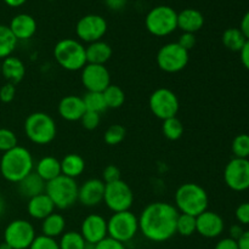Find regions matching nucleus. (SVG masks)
<instances>
[{
	"instance_id": "obj_2",
	"label": "nucleus",
	"mask_w": 249,
	"mask_h": 249,
	"mask_svg": "<svg viewBox=\"0 0 249 249\" xmlns=\"http://www.w3.org/2000/svg\"><path fill=\"white\" fill-rule=\"evenodd\" d=\"M34 160L26 147L17 145L12 150L4 152L0 160V173L5 180L18 184L27 175L34 172Z\"/></svg>"
},
{
	"instance_id": "obj_47",
	"label": "nucleus",
	"mask_w": 249,
	"mask_h": 249,
	"mask_svg": "<svg viewBox=\"0 0 249 249\" xmlns=\"http://www.w3.org/2000/svg\"><path fill=\"white\" fill-rule=\"evenodd\" d=\"M126 2H128V0H105V4L112 11H121L125 7Z\"/></svg>"
},
{
	"instance_id": "obj_24",
	"label": "nucleus",
	"mask_w": 249,
	"mask_h": 249,
	"mask_svg": "<svg viewBox=\"0 0 249 249\" xmlns=\"http://www.w3.org/2000/svg\"><path fill=\"white\" fill-rule=\"evenodd\" d=\"M87 63L105 66L112 57V48L106 41H95L85 48Z\"/></svg>"
},
{
	"instance_id": "obj_45",
	"label": "nucleus",
	"mask_w": 249,
	"mask_h": 249,
	"mask_svg": "<svg viewBox=\"0 0 249 249\" xmlns=\"http://www.w3.org/2000/svg\"><path fill=\"white\" fill-rule=\"evenodd\" d=\"M94 249H126L123 243L118 242V241L113 240L111 237H106L102 240L101 242L97 243Z\"/></svg>"
},
{
	"instance_id": "obj_42",
	"label": "nucleus",
	"mask_w": 249,
	"mask_h": 249,
	"mask_svg": "<svg viewBox=\"0 0 249 249\" xmlns=\"http://www.w3.org/2000/svg\"><path fill=\"white\" fill-rule=\"evenodd\" d=\"M16 96V85L6 83L0 88V101L4 104H10Z\"/></svg>"
},
{
	"instance_id": "obj_4",
	"label": "nucleus",
	"mask_w": 249,
	"mask_h": 249,
	"mask_svg": "<svg viewBox=\"0 0 249 249\" xmlns=\"http://www.w3.org/2000/svg\"><path fill=\"white\" fill-rule=\"evenodd\" d=\"M53 57L56 62L66 71H82L87 65L85 46L79 40L66 38L57 41L53 48Z\"/></svg>"
},
{
	"instance_id": "obj_30",
	"label": "nucleus",
	"mask_w": 249,
	"mask_h": 249,
	"mask_svg": "<svg viewBox=\"0 0 249 249\" xmlns=\"http://www.w3.org/2000/svg\"><path fill=\"white\" fill-rule=\"evenodd\" d=\"M17 43L18 40L15 38L9 26L0 24V60L11 56L16 49Z\"/></svg>"
},
{
	"instance_id": "obj_12",
	"label": "nucleus",
	"mask_w": 249,
	"mask_h": 249,
	"mask_svg": "<svg viewBox=\"0 0 249 249\" xmlns=\"http://www.w3.org/2000/svg\"><path fill=\"white\" fill-rule=\"evenodd\" d=\"M36 230L29 221L17 219L11 221L4 231V242L12 249H28L36 238Z\"/></svg>"
},
{
	"instance_id": "obj_5",
	"label": "nucleus",
	"mask_w": 249,
	"mask_h": 249,
	"mask_svg": "<svg viewBox=\"0 0 249 249\" xmlns=\"http://www.w3.org/2000/svg\"><path fill=\"white\" fill-rule=\"evenodd\" d=\"M24 133L32 142L43 146L53 142L57 134V128L50 114L45 112H34L26 118Z\"/></svg>"
},
{
	"instance_id": "obj_56",
	"label": "nucleus",
	"mask_w": 249,
	"mask_h": 249,
	"mask_svg": "<svg viewBox=\"0 0 249 249\" xmlns=\"http://www.w3.org/2000/svg\"><path fill=\"white\" fill-rule=\"evenodd\" d=\"M48 1H55V0H48Z\"/></svg>"
},
{
	"instance_id": "obj_23",
	"label": "nucleus",
	"mask_w": 249,
	"mask_h": 249,
	"mask_svg": "<svg viewBox=\"0 0 249 249\" xmlns=\"http://www.w3.org/2000/svg\"><path fill=\"white\" fill-rule=\"evenodd\" d=\"M1 75L7 83L16 85L23 80L26 75V66L16 56H9L1 61Z\"/></svg>"
},
{
	"instance_id": "obj_9",
	"label": "nucleus",
	"mask_w": 249,
	"mask_h": 249,
	"mask_svg": "<svg viewBox=\"0 0 249 249\" xmlns=\"http://www.w3.org/2000/svg\"><path fill=\"white\" fill-rule=\"evenodd\" d=\"M148 106L153 116L164 121L177 117L180 108V102L173 90L168 88H158L151 94L148 99Z\"/></svg>"
},
{
	"instance_id": "obj_16",
	"label": "nucleus",
	"mask_w": 249,
	"mask_h": 249,
	"mask_svg": "<svg viewBox=\"0 0 249 249\" xmlns=\"http://www.w3.org/2000/svg\"><path fill=\"white\" fill-rule=\"evenodd\" d=\"M80 235L88 245L96 246L102 240L108 237L107 220L100 214H90L83 220L80 226Z\"/></svg>"
},
{
	"instance_id": "obj_54",
	"label": "nucleus",
	"mask_w": 249,
	"mask_h": 249,
	"mask_svg": "<svg viewBox=\"0 0 249 249\" xmlns=\"http://www.w3.org/2000/svg\"><path fill=\"white\" fill-rule=\"evenodd\" d=\"M0 249H12V248L10 247L6 242H2V243H0Z\"/></svg>"
},
{
	"instance_id": "obj_43",
	"label": "nucleus",
	"mask_w": 249,
	"mask_h": 249,
	"mask_svg": "<svg viewBox=\"0 0 249 249\" xmlns=\"http://www.w3.org/2000/svg\"><path fill=\"white\" fill-rule=\"evenodd\" d=\"M236 219L241 225H249V202H243L236 208Z\"/></svg>"
},
{
	"instance_id": "obj_21",
	"label": "nucleus",
	"mask_w": 249,
	"mask_h": 249,
	"mask_svg": "<svg viewBox=\"0 0 249 249\" xmlns=\"http://www.w3.org/2000/svg\"><path fill=\"white\" fill-rule=\"evenodd\" d=\"M204 24V16L197 9H185L178 12V28L182 33H196Z\"/></svg>"
},
{
	"instance_id": "obj_7",
	"label": "nucleus",
	"mask_w": 249,
	"mask_h": 249,
	"mask_svg": "<svg viewBox=\"0 0 249 249\" xmlns=\"http://www.w3.org/2000/svg\"><path fill=\"white\" fill-rule=\"evenodd\" d=\"M146 29L155 36H167L178 29V12L167 5H160L148 11Z\"/></svg>"
},
{
	"instance_id": "obj_18",
	"label": "nucleus",
	"mask_w": 249,
	"mask_h": 249,
	"mask_svg": "<svg viewBox=\"0 0 249 249\" xmlns=\"http://www.w3.org/2000/svg\"><path fill=\"white\" fill-rule=\"evenodd\" d=\"M105 184L101 179H89L78 189V202L85 207H96L104 202Z\"/></svg>"
},
{
	"instance_id": "obj_29",
	"label": "nucleus",
	"mask_w": 249,
	"mask_h": 249,
	"mask_svg": "<svg viewBox=\"0 0 249 249\" xmlns=\"http://www.w3.org/2000/svg\"><path fill=\"white\" fill-rule=\"evenodd\" d=\"M221 40H223L224 46L228 50L233 51V53H240L245 46L247 39L243 36L240 28H228L223 33Z\"/></svg>"
},
{
	"instance_id": "obj_38",
	"label": "nucleus",
	"mask_w": 249,
	"mask_h": 249,
	"mask_svg": "<svg viewBox=\"0 0 249 249\" xmlns=\"http://www.w3.org/2000/svg\"><path fill=\"white\" fill-rule=\"evenodd\" d=\"M18 145L16 134L7 128H0V151L7 152Z\"/></svg>"
},
{
	"instance_id": "obj_50",
	"label": "nucleus",
	"mask_w": 249,
	"mask_h": 249,
	"mask_svg": "<svg viewBox=\"0 0 249 249\" xmlns=\"http://www.w3.org/2000/svg\"><path fill=\"white\" fill-rule=\"evenodd\" d=\"M240 29L243 33V36H246V39L249 40V11L246 12L245 16H243L242 19H241Z\"/></svg>"
},
{
	"instance_id": "obj_55",
	"label": "nucleus",
	"mask_w": 249,
	"mask_h": 249,
	"mask_svg": "<svg viewBox=\"0 0 249 249\" xmlns=\"http://www.w3.org/2000/svg\"><path fill=\"white\" fill-rule=\"evenodd\" d=\"M0 75H1V61H0Z\"/></svg>"
},
{
	"instance_id": "obj_14",
	"label": "nucleus",
	"mask_w": 249,
	"mask_h": 249,
	"mask_svg": "<svg viewBox=\"0 0 249 249\" xmlns=\"http://www.w3.org/2000/svg\"><path fill=\"white\" fill-rule=\"evenodd\" d=\"M224 180L229 189L242 192L249 189V160L232 158L224 170Z\"/></svg>"
},
{
	"instance_id": "obj_11",
	"label": "nucleus",
	"mask_w": 249,
	"mask_h": 249,
	"mask_svg": "<svg viewBox=\"0 0 249 249\" xmlns=\"http://www.w3.org/2000/svg\"><path fill=\"white\" fill-rule=\"evenodd\" d=\"M190 60V53L178 43H168L157 53V65L165 73H178L184 70Z\"/></svg>"
},
{
	"instance_id": "obj_15",
	"label": "nucleus",
	"mask_w": 249,
	"mask_h": 249,
	"mask_svg": "<svg viewBox=\"0 0 249 249\" xmlns=\"http://www.w3.org/2000/svg\"><path fill=\"white\" fill-rule=\"evenodd\" d=\"M80 79L87 91L104 92L111 85V74L102 65L87 63L82 70Z\"/></svg>"
},
{
	"instance_id": "obj_28",
	"label": "nucleus",
	"mask_w": 249,
	"mask_h": 249,
	"mask_svg": "<svg viewBox=\"0 0 249 249\" xmlns=\"http://www.w3.org/2000/svg\"><path fill=\"white\" fill-rule=\"evenodd\" d=\"M85 170V160L82 156L70 153L61 160V173L65 177L74 179L80 177Z\"/></svg>"
},
{
	"instance_id": "obj_25",
	"label": "nucleus",
	"mask_w": 249,
	"mask_h": 249,
	"mask_svg": "<svg viewBox=\"0 0 249 249\" xmlns=\"http://www.w3.org/2000/svg\"><path fill=\"white\" fill-rule=\"evenodd\" d=\"M34 172L45 182L51 181V180L62 175V173H61V160H58L56 157H53V156H46V157L40 158L36 164Z\"/></svg>"
},
{
	"instance_id": "obj_33",
	"label": "nucleus",
	"mask_w": 249,
	"mask_h": 249,
	"mask_svg": "<svg viewBox=\"0 0 249 249\" xmlns=\"http://www.w3.org/2000/svg\"><path fill=\"white\" fill-rule=\"evenodd\" d=\"M83 102L85 105V109L90 112H95V113L101 114L107 108L106 102H105L104 95L102 92H94V91H87V94L82 97Z\"/></svg>"
},
{
	"instance_id": "obj_35",
	"label": "nucleus",
	"mask_w": 249,
	"mask_h": 249,
	"mask_svg": "<svg viewBox=\"0 0 249 249\" xmlns=\"http://www.w3.org/2000/svg\"><path fill=\"white\" fill-rule=\"evenodd\" d=\"M196 232V216L179 213L177 220V233L189 237Z\"/></svg>"
},
{
	"instance_id": "obj_48",
	"label": "nucleus",
	"mask_w": 249,
	"mask_h": 249,
	"mask_svg": "<svg viewBox=\"0 0 249 249\" xmlns=\"http://www.w3.org/2000/svg\"><path fill=\"white\" fill-rule=\"evenodd\" d=\"M240 57L243 67L249 71V40L246 41L245 46H243L242 50L240 51Z\"/></svg>"
},
{
	"instance_id": "obj_32",
	"label": "nucleus",
	"mask_w": 249,
	"mask_h": 249,
	"mask_svg": "<svg viewBox=\"0 0 249 249\" xmlns=\"http://www.w3.org/2000/svg\"><path fill=\"white\" fill-rule=\"evenodd\" d=\"M162 131L163 135L168 140L177 141L184 134V125H182V122L178 117H173V118H168L163 121Z\"/></svg>"
},
{
	"instance_id": "obj_26",
	"label": "nucleus",
	"mask_w": 249,
	"mask_h": 249,
	"mask_svg": "<svg viewBox=\"0 0 249 249\" xmlns=\"http://www.w3.org/2000/svg\"><path fill=\"white\" fill-rule=\"evenodd\" d=\"M17 185H18L19 194L23 197H27L28 199L40 194H44L46 187V182L36 172H32L31 174L27 175Z\"/></svg>"
},
{
	"instance_id": "obj_46",
	"label": "nucleus",
	"mask_w": 249,
	"mask_h": 249,
	"mask_svg": "<svg viewBox=\"0 0 249 249\" xmlns=\"http://www.w3.org/2000/svg\"><path fill=\"white\" fill-rule=\"evenodd\" d=\"M214 249H238L237 241L232 240L230 237L223 238V240L219 241L215 245V248Z\"/></svg>"
},
{
	"instance_id": "obj_6",
	"label": "nucleus",
	"mask_w": 249,
	"mask_h": 249,
	"mask_svg": "<svg viewBox=\"0 0 249 249\" xmlns=\"http://www.w3.org/2000/svg\"><path fill=\"white\" fill-rule=\"evenodd\" d=\"M78 184L74 179L60 175L56 179L46 182L45 194L50 197L55 208L68 209L78 202Z\"/></svg>"
},
{
	"instance_id": "obj_36",
	"label": "nucleus",
	"mask_w": 249,
	"mask_h": 249,
	"mask_svg": "<svg viewBox=\"0 0 249 249\" xmlns=\"http://www.w3.org/2000/svg\"><path fill=\"white\" fill-rule=\"evenodd\" d=\"M125 128L121 124H114V125H111L105 131L104 140L108 146H116L119 145L125 139Z\"/></svg>"
},
{
	"instance_id": "obj_44",
	"label": "nucleus",
	"mask_w": 249,
	"mask_h": 249,
	"mask_svg": "<svg viewBox=\"0 0 249 249\" xmlns=\"http://www.w3.org/2000/svg\"><path fill=\"white\" fill-rule=\"evenodd\" d=\"M196 36L194 33H182L181 36H179V40L177 41L182 49H185L186 51L192 50V49L196 46Z\"/></svg>"
},
{
	"instance_id": "obj_52",
	"label": "nucleus",
	"mask_w": 249,
	"mask_h": 249,
	"mask_svg": "<svg viewBox=\"0 0 249 249\" xmlns=\"http://www.w3.org/2000/svg\"><path fill=\"white\" fill-rule=\"evenodd\" d=\"M4 2L10 7H19L26 4L27 0H4Z\"/></svg>"
},
{
	"instance_id": "obj_37",
	"label": "nucleus",
	"mask_w": 249,
	"mask_h": 249,
	"mask_svg": "<svg viewBox=\"0 0 249 249\" xmlns=\"http://www.w3.org/2000/svg\"><path fill=\"white\" fill-rule=\"evenodd\" d=\"M231 150L236 158H248L249 157V135L248 134H240L236 136L231 143Z\"/></svg>"
},
{
	"instance_id": "obj_13",
	"label": "nucleus",
	"mask_w": 249,
	"mask_h": 249,
	"mask_svg": "<svg viewBox=\"0 0 249 249\" xmlns=\"http://www.w3.org/2000/svg\"><path fill=\"white\" fill-rule=\"evenodd\" d=\"M107 32V21L96 14L83 16L75 24V33L83 43L91 44L104 38Z\"/></svg>"
},
{
	"instance_id": "obj_39",
	"label": "nucleus",
	"mask_w": 249,
	"mask_h": 249,
	"mask_svg": "<svg viewBox=\"0 0 249 249\" xmlns=\"http://www.w3.org/2000/svg\"><path fill=\"white\" fill-rule=\"evenodd\" d=\"M28 249H60V246H58V242L56 241V238L39 235L36 236V238H34L31 247Z\"/></svg>"
},
{
	"instance_id": "obj_8",
	"label": "nucleus",
	"mask_w": 249,
	"mask_h": 249,
	"mask_svg": "<svg viewBox=\"0 0 249 249\" xmlns=\"http://www.w3.org/2000/svg\"><path fill=\"white\" fill-rule=\"evenodd\" d=\"M139 218L130 211L113 213L107 220L108 237L125 245L130 242L139 232Z\"/></svg>"
},
{
	"instance_id": "obj_51",
	"label": "nucleus",
	"mask_w": 249,
	"mask_h": 249,
	"mask_svg": "<svg viewBox=\"0 0 249 249\" xmlns=\"http://www.w3.org/2000/svg\"><path fill=\"white\" fill-rule=\"evenodd\" d=\"M237 245L238 249H249V230L243 232L240 240L237 241Z\"/></svg>"
},
{
	"instance_id": "obj_27",
	"label": "nucleus",
	"mask_w": 249,
	"mask_h": 249,
	"mask_svg": "<svg viewBox=\"0 0 249 249\" xmlns=\"http://www.w3.org/2000/svg\"><path fill=\"white\" fill-rule=\"evenodd\" d=\"M65 230L66 219L61 214L53 212L44 220H41V235L51 238L61 237L65 233Z\"/></svg>"
},
{
	"instance_id": "obj_10",
	"label": "nucleus",
	"mask_w": 249,
	"mask_h": 249,
	"mask_svg": "<svg viewBox=\"0 0 249 249\" xmlns=\"http://www.w3.org/2000/svg\"><path fill=\"white\" fill-rule=\"evenodd\" d=\"M104 203L113 213L129 211L134 203V194L131 187L123 180L106 184Z\"/></svg>"
},
{
	"instance_id": "obj_3",
	"label": "nucleus",
	"mask_w": 249,
	"mask_h": 249,
	"mask_svg": "<svg viewBox=\"0 0 249 249\" xmlns=\"http://www.w3.org/2000/svg\"><path fill=\"white\" fill-rule=\"evenodd\" d=\"M208 194L196 182L182 184L175 192V207L179 213L198 216L208 211Z\"/></svg>"
},
{
	"instance_id": "obj_53",
	"label": "nucleus",
	"mask_w": 249,
	"mask_h": 249,
	"mask_svg": "<svg viewBox=\"0 0 249 249\" xmlns=\"http://www.w3.org/2000/svg\"><path fill=\"white\" fill-rule=\"evenodd\" d=\"M4 212H5V201L4 198H2L1 195H0V216L4 214Z\"/></svg>"
},
{
	"instance_id": "obj_19",
	"label": "nucleus",
	"mask_w": 249,
	"mask_h": 249,
	"mask_svg": "<svg viewBox=\"0 0 249 249\" xmlns=\"http://www.w3.org/2000/svg\"><path fill=\"white\" fill-rule=\"evenodd\" d=\"M58 114L61 118L67 122L80 121L83 114L87 112L83 99L75 95H68L61 99L57 107Z\"/></svg>"
},
{
	"instance_id": "obj_1",
	"label": "nucleus",
	"mask_w": 249,
	"mask_h": 249,
	"mask_svg": "<svg viewBox=\"0 0 249 249\" xmlns=\"http://www.w3.org/2000/svg\"><path fill=\"white\" fill-rule=\"evenodd\" d=\"M179 211L167 202H153L146 206L139 216V230L151 242L160 243L177 233Z\"/></svg>"
},
{
	"instance_id": "obj_20",
	"label": "nucleus",
	"mask_w": 249,
	"mask_h": 249,
	"mask_svg": "<svg viewBox=\"0 0 249 249\" xmlns=\"http://www.w3.org/2000/svg\"><path fill=\"white\" fill-rule=\"evenodd\" d=\"M12 34L17 40H28L36 33V21L28 14H18L9 24Z\"/></svg>"
},
{
	"instance_id": "obj_41",
	"label": "nucleus",
	"mask_w": 249,
	"mask_h": 249,
	"mask_svg": "<svg viewBox=\"0 0 249 249\" xmlns=\"http://www.w3.org/2000/svg\"><path fill=\"white\" fill-rule=\"evenodd\" d=\"M102 181L105 184H111V182H116L121 179V170L118 169V167L113 164L107 165L106 168L102 172Z\"/></svg>"
},
{
	"instance_id": "obj_22",
	"label": "nucleus",
	"mask_w": 249,
	"mask_h": 249,
	"mask_svg": "<svg viewBox=\"0 0 249 249\" xmlns=\"http://www.w3.org/2000/svg\"><path fill=\"white\" fill-rule=\"evenodd\" d=\"M27 212L33 219L44 220L46 216H49L55 212V206H53L50 197L44 192V194H40L28 199Z\"/></svg>"
},
{
	"instance_id": "obj_40",
	"label": "nucleus",
	"mask_w": 249,
	"mask_h": 249,
	"mask_svg": "<svg viewBox=\"0 0 249 249\" xmlns=\"http://www.w3.org/2000/svg\"><path fill=\"white\" fill-rule=\"evenodd\" d=\"M80 122H82V125L84 129H87V130H95V129L100 125V122H101V114L95 113V112L87 111L84 114H83Z\"/></svg>"
},
{
	"instance_id": "obj_17",
	"label": "nucleus",
	"mask_w": 249,
	"mask_h": 249,
	"mask_svg": "<svg viewBox=\"0 0 249 249\" xmlns=\"http://www.w3.org/2000/svg\"><path fill=\"white\" fill-rule=\"evenodd\" d=\"M224 229H225V223L215 212L206 211L196 216V232H198L202 237H219L223 233Z\"/></svg>"
},
{
	"instance_id": "obj_49",
	"label": "nucleus",
	"mask_w": 249,
	"mask_h": 249,
	"mask_svg": "<svg viewBox=\"0 0 249 249\" xmlns=\"http://www.w3.org/2000/svg\"><path fill=\"white\" fill-rule=\"evenodd\" d=\"M243 232H245V230H243L242 225H241V224H235V225L231 226L230 230H229V233H230L229 237L232 238V240L235 241H238L241 238V236L243 235Z\"/></svg>"
},
{
	"instance_id": "obj_34",
	"label": "nucleus",
	"mask_w": 249,
	"mask_h": 249,
	"mask_svg": "<svg viewBox=\"0 0 249 249\" xmlns=\"http://www.w3.org/2000/svg\"><path fill=\"white\" fill-rule=\"evenodd\" d=\"M60 249H87L88 243L77 231H67L58 241Z\"/></svg>"
},
{
	"instance_id": "obj_31",
	"label": "nucleus",
	"mask_w": 249,
	"mask_h": 249,
	"mask_svg": "<svg viewBox=\"0 0 249 249\" xmlns=\"http://www.w3.org/2000/svg\"><path fill=\"white\" fill-rule=\"evenodd\" d=\"M102 95H104L107 108H121L124 105V102H125V94H124V90L122 89L121 87H118V85L111 84L104 92H102Z\"/></svg>"
}]
</instances>
